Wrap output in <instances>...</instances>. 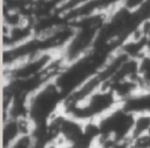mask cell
<instances>
[{"label":"cell","instance_id":"1","mask_svg":"<svg viewBox=\"0 0 150 148\" xmlns=\"http://www.w3.org/2000/svg\"><path fill=\"white\" fill-rule=\"evenodd\" d=\"M22 133L23 130H22L20 117H15V116L4 117V122H2V146L4 147H11L13 141Z\"/></svg>","mask_w":150,"mask_h":148},{"label":"cell","instance_id":"2","mask_svg":"<svg viewBox=\"0 0 150 148\" xmlns=\"http://www.w3.org/2000/svg\"><path fill=\"white\" fill-rule=\"evenodd\" d=\"M150 132V110H141L134 113L130 140ZM131 146V144H130Z\"/></svg>","mask_w":150,"mask_h":148},{"label":"cell","instance_id":"3","mask_svg":"<svg viewBox=\"0 0 150 148\" xmlns=\"http://www.w3.org/2000/svg\"><path fill=\"white\" fill-rule=\"evenodd\" d=\"M145 1H146V0H122L121 5H122L124 8L129 9V11H136V9H138Z\"/></svg>","mask_w":150,"mask_h":148}]
</instances>
